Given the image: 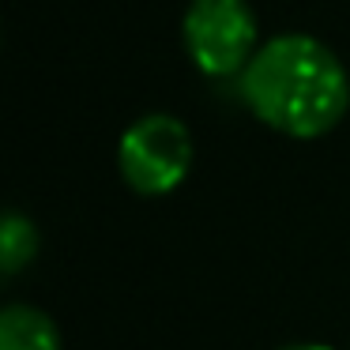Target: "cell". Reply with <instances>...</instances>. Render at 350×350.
I'll return each mask as SVG.
<instances>
[{"label":"cell","instance_id":"3957f363","mask_svg":"<svg viewBox=\"0 0 350 350\" xmlns=\"http://www.w3.org/2000/svg\"><path fill=\"white\" fill-rule=\"evenodd\" d=\"M117 166L139 196H166L192 170V132L170 113H147L124 129Z\"/></svg>","mask_w":350,"mask_h":350},{"label":"cell","instance_id":"7a4b0ae2","mask_svg":"<svg viewBox=\"0 0 350 350\" xmlns=\"http://www.w3.org/2000/svg\"><path fill=\"white\" fill-rule=\"evenodd\" d=\"M192 64L211 79L241 76L260 49V27L249 0H192L181 19Z\"/></svg>","mask_w":350,"mask_h":350},{"label":"cell","instance_id":"6da1fadb","mask_svg":"<svg viewBox=\"0 0 350 350\" xmlns=\"http://www.w3.org/2000/svg\"><path fill=\"white\" fill-rule=\"evenodd\" d=\"M241 98L267 129L290 139H317L342 121L350 79L320 38L279 34L264 42L241 72Z\"/></svg>","mask_w":350,"mask_h":350},{"label":"cell","instance_id":"8992f818","mask_svg":"<svg viewBox=\"0 0 350 350\" xmlns=\"http://www.w3.org/2000/svg\"><path fill=\"white\" fill-rule=\"evenodd\" d=\"M282 350H332L324 342H294V347H282Z\"/></svg>","mask_w":350,"mask_h":350},{"label":"cell","instance_id":"5b68a950","mask_svg":"<svg viewBox=\"0 0 350 350\" xmlns=\"http://www.w3.org/2000/svg\"><path fill=\"white\" fill-rule=\"evenodd\" d=\"M38 256V226L27 215L8 211L0 219V271L16 275Z\"/></svg>","mask_w":350,"mask_h":350},{"label":"cell","instance_id":"277c9868","mask_svg":"<svg viewBox=\"0 0 350 350\" xmlns=\"http://www.w3.org/2000/svg\"><path fill=\"white\" fill-rule=\"evenodd\" d=\"M0 350H61V332L34 305H4L0 309Z\"/></svg>","mask_w":350,"mask_h":350}]
</instances>
